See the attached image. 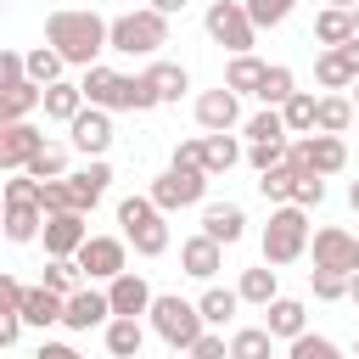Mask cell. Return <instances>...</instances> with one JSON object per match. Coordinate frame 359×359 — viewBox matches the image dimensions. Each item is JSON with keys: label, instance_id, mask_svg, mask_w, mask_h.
I'll return each mask as SVG.
<instances>
[{"label": "cell", "instance_id": "1", "mask_svg": "<svg viewBox=\"0 0 359 359\" xmlns=\"http://www.w3.org/2000/svg\"><path fill=\"white\" fill-rule=\"evenodd\" d=\"M45 45H56V50L67 56V67H95V56L112 50V22H107L101 11H73V6H62V11L45 17Z\"/></svg>", "mask_w": 359, "mask_h": 359}, {"label": "cell", "instance_id": "2", "mask_svg": "<svg viewBox=\"0 0 359 359\" xmlns=\"http://www.w3.org/2000/svg\"><path fill=\"white\" fill-rule=\"evenodd\" d=\"M118 224H123V241L140 258H163L168 252V213L151 196H123L118 202Z\"/></svg>", "mask_w": 359, "mask_h": 359}, {"label": "cell", "instance_id": "3", "mask_svg": "<svg viewBox=\"0 0 359 359\" xmlns=\"http://www.w3.org/2000/svg\"><path fill=\"white\" fill-rule=\"evenodd\" d=\"M303 252H309V208L280 202V208L269 213V224H264V264L286 269V264H297Z\"/></svg>", "mask_w": 359, "mask_h": 359}, {"label": "cell", "instance_id": "4", "mask_svg": "<svg viewBox=\"0 0 359 359\" xmlns=\"http://www.w3.org/2000/svg\"><path fill=\"white\" fill-rule=\"evenodd\" d=\"M146 320H151V331H157L174 353H185V348L208 331L202 309H196V303H185L180 292H157V303H151V314H146Z\"/></svg>", "mask_w": 359, "mask_h": 359}, {"label": "cell", "instance_id": "5", "mask_svg": "<svg viewBox=\"0 0 359 359\" xmlns=\"http://www.w3.org/2000/svg\"><path fill=\"white\" fill-rule=\"evenodd\" d=\"M163 45H168V17L163 11L140 6V11L112 17V50L118 56H157Z\"/></svg>", "mask_w": 359, "mask_h": 359}, {"label": "cell", "instance_id": "6", "mask_svg": "<svg viewBox=\"0 0 359 359\" xmlns=\"http://www.w3.org/2000/svg\"><path fill=\"white\" fill-rule=\"evenodd\" d=\"M202 28H208V39L224 45L230 56H247V50L258 45V22L247 17V0H213L208 17H202Z\"/></svg>", "mask_w": 359, "mask_h": 359}, {"label": "cell", "instance_id": "7", "mask_svg": "<svg viewBox=\"0 0 359 359\" xmlns=\"http://www.w3.org/2000/svg\"><path fill=\"white\" fill-rule=\"evenodd\" d=\"M208 180H213L208 168H174V163H168V168H163V174L151 180V202H157L163 213H180V208H196V202L208 196Z\"/></svg>", "mask_w": 359, "mask_h": 359}, {"label": "cell", "instance_id": "8", "mask_svg": "<svg viewBox=\"0 0 359 359\" xmlns=\"http://www.w3.org/2000/svg\"><path fill=\"white\" fill-rule=\"evenodd\" d=\"M286 163H297V168H314V174H342L348 168V140L342 135H297L292 140V151H286Z\"/></svg>", "mask_w": 359, "mask_h": 359}, {"label": "cell", "instance_id": "9", "mask_svg": "<svg viewBox=\"0 0 359 359\" xmlns=\"http://www.w3.org/2000/svg\"><path fill=\"white\" fill-rule=\"evenodd\" d=\"M314 269H331V275H359V236L342 230V224H325L314 230Z\"/></svg>", "mask_w": 359, "mask_h": 359}, {"label": "cell", "instance_id": "10", "mask_svg": "<svg viewBox=\"0 0 359 359\" xmlns=\"http://www.w3.org/2000/svg\"><path fill=\"white\" fill-rule=\"evenodd\" d=\"M79 269H84V280H118L129 269V241L123 236H90L79 247Z\"/></svg>", "mask_w": 359, "mask_h": 359}, {"label": "cell", "instance_id": "11", "mask_svg": "<svg viewBox=\"0 0 359 359\" xmlns=\"http://www.w3.org/2000/svg\"><path fill=\"white\" fill-rule=\"evenodd\" d=\"M45 146H50V140H45L28 118H22V123H0V168H6V174H22Z\"/></svg>", "mask_w": 359, "mask_h": 359}, {"label": "cell", "instance_id": "12", "mask_svg": "<svg viewBox=\"0 0 359 359\" xmlns=\"http://www.w3.org/2000/svg\"><path fill=\"white\" fill-rule=\"evenodd\" d=\"M67 140H73V151H84V157H107V146H112V112H107V107H84V112L67 123Z\"/></svg>", "mask_w": 359, "mask_h": 359}, {"label": "cell", "instance_id": "13", "mask_svg": "<svg viewBox=\"0 0 359 359\" xmlns=\"http://www.w3.org/2000/svg\"><path fill=\"white\" fill-rule=\"evenodd\" d=\"M45 258H79V247L90 241L84 213H45Z\"/></svg>", "mask_w": 359, "mask_h": 359}, {"label": "cell", "instance_id": "14", "mask_svg": "<svg viewBox=\"0 0 359 359\" xmlns=\"http://www.w3.org/2000/svg\"><path fill=\"white\" fill-rule=\"evenodd\" d=\"M107 320H112V297H107V292H95V286L84 280V286L67 297L62 325H67V331H95V325H107Z\"/></svg>", "mask_w": 359, "mask_h": 359}, {"label": "cell", "instance_id": "15", "mask_svg": "<svg viewBox=\"0 0 359 359\" xmlns=\"http://www.w3.org/2000/svg\"><path fill=\"white\" fill-rule=\"evenodd\" d=\"M107 297H112V314H129V320L151 314V303H157V292H151L146 275H135V269H123L118 280H107Z\"/></svg>", "mask_w": 359, "mask_h": 359}, {"label": "cell", "instance_id": "16", "mask_svg": "<svg viewBox=\"0 0 359 359\" xmlns=\"http://www.w3.org/2000/svg\"><path fill=\"white\" fill-rule=\"evenodd\" d=\"M196 123H202V129H236V123H241V95H236L230 84L202 90V95H196Z\"/></svg>", "mask_w": 359, "mask_h": 359}, {"label": "cell", "instance_id": "17", "mask_svg": "<svg viewBox=\"0 0 359 359\" xmlns=\"http://www.w3.org/2000/svg\"><path fill=\"white\" fill-rule=\"evenodd\" d=\"M180 269H185L191 280H213V275L224 269V241H213L208 230H202V236H191V241L180 247Z\"/></svg>", "mask_w": 359, "mask_h": 359}, {"label": "cell", "instance_id": "18", "mask_svg": "<svg viewBox=\"0 0 359 359\" xmlns=\"http://www.w3.org/2000/svg\"><path fill=\"white\" fill-rule=\"evenodd\" d=\"M45 107V84L34 79H17V84H0V123H22L28 112Z\"/></svg>", "mask_w": 359, "mask_h": 359}, {"label": "cell", "instance_id": "19", "mask_svg": "<svg viewBox=\"0 0 359 359\" xmlns=\"http://www.w3.org/2000/svg\"><path fill=\"white\" fill-rule=\"evenodd\" d=\"M67 185H73V196H79V213H90V208L107 196V185H112V168H107V157H90L84 168H73V174H67Z\"/></svg>", "mask_w": 359, "mask_h": 359}, {"label": "cell", "instance_id": "20", "mask_svg": "<svg viewBox=\"0 0 359 359\" xmlns=\"http://www.w3.org/2000/svg\"><path fill=\"white\" fill-rule=\"evenodd\" d=\"M202 230H208L213 241L236 247V241L247 236V213H241L236 202H202Z\"/></svg>", "mask_w": 359, "mask_h": 359}, {"label": "cell", "instance_id": "21", "mask_svg": "<svg viewBox=\"0 0 359 359\" xmlns=\"http://www.w3.org/2000/svg\"><path fill=\"white\" fill-rule=\"evenodd\" d=\"M84 107H90L84 84H73V79H56V84H45V118H50V123H73Z\"/></svg>", "mask_w": 359, "mask_h": 359}, {"label": "cell", "instance_id": "22", "mask_svg": "<svg viewBox=\"0 0 359 359\" xmlns=\"http://www.w3.org/2000/svg\"><path fill=\"white\" fill-rule=\"evenodd\" d=\"M241 157H247V151H241V140H236L230 129H208V135H202V168H208V174H230Z\"/></svg>", "mask_w": 359, "mask_h": 359}, {"label": "cell", "instance_id": "23", "mask_svg": "<svg viewBox=\"0 0 359 359\" xmlns=\"http://www.w3.org/2000/svg\"><path fill=\"white\" fill-rule=\"evenodd\" d=\"M62 314H67V297H62V292H50L45 280L28 286V297H22V320H28V325L45 331V325H62Z\"/></svg>", "mask_w": 359, "mask_h": 359}, {"label": "cell", "instance_id": "24", "mask_svg": "<svg viewBox=\"0 0 359 359\" xmlns=\"http://www.w3.org/2000/svg\"><path fill=\"white\" fill-rule=\"evenodd\" d=\"M264 325H269L280 342H292V337H303V331H309V309H303L297 297H275V303L264 309Z\"/></svg>", "mask_w": 359, "mask_h": 359}, {"label": "cell", "instance_id": "25", "mask_svg": "<svg viewBox=\"0 0 359 359\" xmlns=\"http://www.w3.org/2000/svg\"><path fill=\"white\" fill-rule=\"evenodd\" d=\"M101 331H107V353H118V359H140V348H146V325H140V320L112 314Z\"/></svg>", "mask_w": 359, "mask_h": 359}, {"label": "cell", "instance_id": "26", "mask_svg": "<svg viewBox=\"0 0 359 359\" xmlns=\"http://www.w3.org/2000/svg\"><path fill=\"white\" fill-rule=\"evenodd\" d=\"M236 292H241V303H258V309H269V303L280 297V275H275V264H258V269H241V280H236Z\"/></svg>", "mask_w": 359, "mask_h": 359}, {"label": "cell", "instance_id": "27", "mask_svg": "<svg viewBox=\"0 0 359 359\" xmlns=\"http://www.w3.org/2000/svg\"><path fill=\"white\" fill-rule=\"evenodd\" d=\"M348 39H353V11H342V6H320V17H314V45L331 50V45H348Z\"/></svg>", "mask_w": 359, "mask_h": 359}, {"label": "cell", "instance_id": "28", "mask_svg": "<svg viewBox=\"0 0 359 359\" xmlns=\"http://www.w3.org/2000/svg\"><path fill=\"white\" fill-rule=\"evenodd\" d=\"M45 230V208L39 202H6V241H34Z\"/></svg>", "mask_w": 359, "mask_h": 359}, {"label": "cell", "instance_id": "29", "mask_svg": "<svg viewBox=\"0 0 359 359\" xmlns=\"http://www.w3.org/2000/svg\"><path fill=\"white\" fill-rule=\"evenodd\" d=\"M353 112H359V107H353V95H337V90H331V95H320V112H314V129H320V135H348V123H353Z\"/></svg>", "mask_w": 359, "mask_h": 359}, {"label": "cell", "instance_id": "30", "mask_svg": "<svg viewBox=\"0 0 359 359\" xmlns=\"http://www.w3.org/2000/svg\"><path fill=\"white\" fill-rule=\"evenodd\" d=\"M230 359H275V331H269V325H241V331H230Z\"/></svg>", "mask_w": 359, "mask_h": 359}, {"label": "cell", "instance_id": "31", "mask_svg": "<svg viewBox=\"0 0 359 359\" xmlns=\"http://www.w3.org/2000/svg\"><path fill=\"white\" fill-rule=\"evenodd\" d=\"M264 73H269V62H258V56L247 50V56H230V67H224V84H230L236 95H258Z\"/></svg>", "mask_w": 359, "mask_h": 359}, {"label": "cell", "instance_id": "32", "mask_svg": "<svg viewBox=\"0 0 359 359\" xmlns=\"http://www.w3.org/2000/svg\"><path fill=\"white\" fill-rule=\"evenodd\" d=\"M146 84L157 90V101H180V95L191 90V73H185L180 62H151V67H146Z\"/></svg>", "mask_w": 359, "mask_h": 359}, {"label": "cell", "instance_id": "33", "mask_svg": "<svg viewBox=\"0 0 359 359\" xmlns=\"http://www.w3.org/2000/svg\"><path fill=\"white\" fill-rule=\"evenodd\" d=\"M196 309H202V320L219 331V325H230V314L241 309V292H230V286H208V292L196 297Z\"/></svg>", "mask_w": 359, "mask_h": 359}, {"label": "cell", "instance_id": "34", "mask_svg": "<svg viewBox=\"0 0 359 359\" xmlns=\"http://www.w3.org/2000/svg\"><path fill=\"white\" fill-rule=\"evenodd\" d=\"M314 79H320V90H348L353 84V67L342 62V50L331 45V50H320L314 56Z\"/></svg>", "mask_w": 359, "mask_h": 359}, {"label": "cell", "instance_id": "35", "mask_svg": "<svg viewBox=\"0 0 359 359\" xmlns=\"http://www.w3.org/2000/svg\"><path fill=\"white\" fill-rule=\"evenodd\" d=\"M292 95H297V79H292L286 62H275V67L264 73V84H258V101H264V107H286Z\"/></svg>", "mask_w": 359, "mask_h": 359}, {"label": "cell", "instance_id": "36", "mask_svg": "<svg viewBox=\"0 0 359 359\" xmlns=\"http://www.w3.org/2000/svg\"><path fill=\"white\" fill-rule=\"evenodd\" d=\"M50 292H62V297H73L79 286H84V269H79V258H45V275H39Z\"/></svg>", "mask_w": 359, "mask_h": 359}, {"label": "cell", "instance_id": "37", "mask_svg": "<svg viewBox=\"0 0 359 359\" xmlns=\"http://www.w3.org/2000/svg\"><path fill=\"white\" fill-rule=\"evenodd\" d=\"M62 67H67V56H62L56 45H34V50H28V79H34V84H56Z\"/></svg>", "mask_w": 359, "mask_h": 359}, {"label": "cell", "instance_id": "38", "mask_svg": "<svg viewBox=\"0 0 359 359\" xmlns=\"http://www.w3.org/2000/svg\"><path fill=\"white\" fill-rule=\"evenodd\" d=\"M314 112H320V95H309V90H297V95L280 107V118H286L292 135H314Z\"/></svg>", "mask_w": 359, "mask_h": 359}, {"label": "cell", "instance_id": "39", "mask_svg": "<svg viewBox=\"0 0 359 359\" xmlns=\"http://www.w3.org/2000/svg\"><path fill=\"white\" fill-rule=\"evenodd\" d=\"M241 135H247V140H292V129H286L280 107H264V112H252V118L241 123Z\"/></svg>", "mask_w": 359, "mask_h": 359}, {"label": "cell", "instance_id": "40", "mask_svg": "<svg viewBox=\"0 0 359 359\" xmlns=\"http://www.w3.org/2000/svg\"><path fill=\"white\" fill-rule=\"evenodd\" d=\"M292 191H297V168L292 163H280V168H269V174H258V196L264 202H292Z\"/></svg>", "mask_w": 359, "mask_h": 359}, {"label": "cell", "instance_id": "41", "mask_svg": "<svg viewBox=\"0 0 359 359\" xmlns=\"http://www.w3.org/2000/svg\"><path fill=\"white\" fill-rule=\"evenodd\" d=\"M286 359H342V348L331 337H320V331H303V337H292Z\"/></svg>", "mask_w": 359, "mask_h": 359}, {"label": "cell", "instance_id": "42", "mask_svg": "<svg viewBox=\"0 0 359 359\" xmlns=\"http://www.w3.org/2000/svg\"><path fill=\"white\" fill-rule=\"evenodd\" d=\"M22 174H34V180H67V174H73V168H67V146H45Z\"/></svg>", "mask_w": 359, "mask_h": 359}, {"label": "cell", "instance_id": "43", "mask_svg": "<svg viewBox=\"0 0 359 359\" xmlns=\"http://www.w3.org/2000/svg\"><path fill=\"white\" fill-rule=\"evenodd\" d=\"M39 208L45 213H79V196L67 180H39Z\"/></svg>", "mask_w": 359, "mask_h": 359}, {"label": "cell", "instance_id": "44", "mask_svg": "<svg viewBox=\"0 0 359 359\" xmlns=\"http://www.w3.org/2000/svg\"><path fill=\"white\" fill-rule=\"evenodd\" d=\"M286 151H292V140H252V146H247V163H252L258 174H269V168L286 163Z\"/></svg>", "mask_w": 359, "mask_h": 359}, {"label": "cell", "instance_id": "45", "mask_svg": "<svg viewBox=\"0 0 359 359\" xmlns=\"http://www.w3.org/2000/svg\"><path fill=\"white\" fill-rule=\"evenodd\" d=\"M292 11H297V0H247V17H252L258 28H280Z\"/></svg>", "mask_w": 359, "mask_h": 359}, {"label": "cell", "instance_id": "46", "mask_svg": "<svg viewBox=\"0 0 359 359\" xmlns=\"http://www.w3.org/2000/svg\"><path fill=\"white\" fill-rule=\"evenodd\" d=\"M292 168H297V163H292ZM292 202H297V208H320V202H325V174L297 168V191H292Z\"/></svg>", "mask_w": 359, "mask_h": 359}, {"label": "cell", "instance_id": "47", "mask_svg": "<svg viewBox=\"0 0 359 359\" xmlns=\"http://www.w3.org/2000/svg\"><path fill=\"white\" fill-rule=\"evenodd\" d=\"M309 286L320 303H342L348 297V275H331V269H309Z\"/></svg>", "mask_w": 359, "mask_h": 359}, {"label": "cell", "instance_id": "48", "mask_svg": "<svg viewBox=\"0 0 359 359\" xmlns=\"http://www.w3.org/2000/svg\"><path fill=\"white\" fill-rule=\"evenodd\" d=\"M185 353H191V359H230V342H224V331H213V325H208Z\"/></svg>", "mask_w": 359, "mask_h": 359}, {"label": "cell", "instance_id": "49", "mask_svg": "<svg viewBox=\"0 0 359 359\" xmlns=\"http://www.w3.org/2000/svg\"><path fill=\"white\" fill-rule=\"evenodd\" d=\"M174 168H202V135H191V140L174 146Z\"/></svg>", "mask_w": 359, "mask_h": 359}, {"label": "cell", "instance_id": "50", "mask_svg": "<svg viewBox=\"0 0 359 359\" xmlns=\"http://www.w3.org/2000/svg\"><path fill=\"white\" fill-rule=\"evenodd\" d=\"M22 297H28V286H22V280H17V275H6V280H0V303H6V309H17V314H22Z\"/></svg>", "mask_w": 359, "mask_h": 359}, {"label": "cell", "instance_id": "51", "mask_svg": "<svg viewBox=\"0 0 359 359\" xmlns=\"http://www.w3.org/2000/svg\"><path fill=\"white\" fill-rule=\"evenodd\" d=\"M22 325H28V320H22L17 309H0V342H6V348H11L17 337H22Z\"/></svg>", "mask_w": 359, "mask_h": 359}, {"label": "cell", "instance_id": "52", "mask_svg": "<svg viewBox=\"0 0 359 359\" xmlns=\"http://www.w3.org/2000/svg\"><path fill=\"white\" fill-rule=\"evenodd\" d=\"M34 359H84V353H79L73 342H39V353H34Z\"/></svg>", "mask_w": 359, "mask_h": 359}, {"label": "cell", "instance_id": "53", "mask_svg": "<svg viewBox=\"0 0 359 359\" xmlns=\"http://www.w3.org/2000/svg\"><path fill=\"white\" fill-rule=\"evenodd\" d=\"M337 50H342V62H348V67H353V79H359V34H353L348 45H337Z\"/></svg>", "mask_w": 359, "mask_h": 359}, {"label": "cell", "instance_id": "54", "mask_svg": "<svg viewBox=\"0 0 359 359\" xmlns=\"http://www.w3.org/2000/svg\"><path fill=\"white\" fill-rule=\"evenodd\" d=\"M151 11H163V17H174V11H185V0H146Z\"/></svg>", "mask_w": 359, "mask_h": 359}, {"label": "cell", "instance_id": "55", "mask_svg": "<svg viewBox=\"0 0 359 359\" xmlns=\"http://www.w3.org/2000/svg\"><path fill=\"white\" fill-rule=\"evenodd\" d=\"M348 202H353V213H359V180H353V185H348Z\"/></svg>", "mask_w": 359, "mask_h": 359}, {"label": "cell", "instance_id": "56", "mask_svg": "<svg viewBox=\"0 0 359 359\" xmlns=\"http://www.w3.org/2000/svg\"><path fill=\"white\" fill-rule=\"evenodd\" d=\"M348 303H359V275H353V280H348Z\"/></svg>", "mask_w": 359, "mask_h": 359}, {"label": "cell", "instance_id": "57", "mask_svg": "<svg viewBox=\"0 0 359 359\" xmlns=\"http://www.w3.org/2000/svg\"><path fill=\"white\" fill-rule=\"evenodd\" d=\"M325 6H342V11H353V6H359V0H325Z\"/></svg>", "mask_w": 359, "mask_h": 359}, {"label": "cell", "instance_id": "58", "mask_svg": "<svg viewBox=\"0 0 359 359\" xmlns=\"http://www.w3.org/2000/svg\"><path fill=\"white\" fill-rule=\"evenodd\" d=\"M348 90H353V107H359V79H353V84H348Z\"/></svg>", "mask_w": 359, "mask_h": 359}, {"label": "cell", "instance_id": "59", "mask_svg": "<svg viewBox=\"0 0 359 359\" xmlns=\"http://www.w3.org/2000/svg\"><path fill=\"white\" fill-rule=\"evenodd\" d=\"M353 34H359V6H353Z\"/></svg>", "mask_w": 359, "mask_h": 359}, {"label": "cell", "instance_id": "60", "mask_svg": "<svg viewBox=\"0 0 359 359\" xmlns=\"http://www.w3.org/2000/svg\"><path fill=\"white\" fill-rule=\"evenodd\" d=\"M174 359H191V353H174Z\"/></svg>", "mask_w": 359, "mask_h": 359}, {"label": "cell", "instance_id": "61", "mask_svg": "<svg viewBox=\"0 0 359 359\" xmlns=\"http://www.w3.org/2000/svg\"><path fill=\"white\" fill-rule=\"evenodd\" d=\"M353 353H359V342H353Z\"/></svg>", "mask_w": 359, "mask_h": 359}, {"label": "cell", "instance_id": "62", "mask_svg": "<svg viewBox=\"0 0 359 359\" xmlns=\"http://www.w3.org/2000/svg\"><path fill=\"white\" fill-rule=\"evenodd\" d=\"M107 359H118V353H107Z\"/></svg>", "mask_w": 359, "mask_h": 359}]
</instances>
